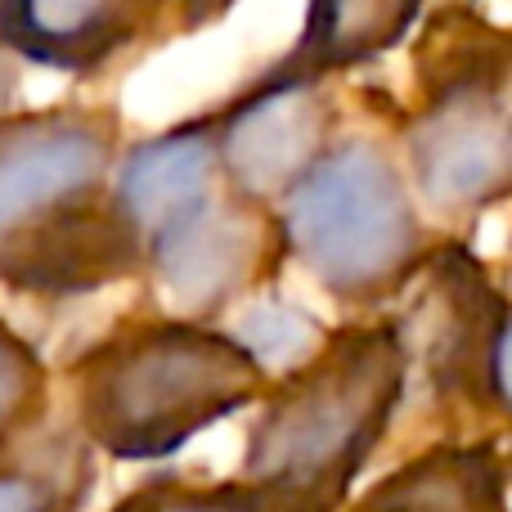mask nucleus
Here are the masks:
<instances>
[{
	"instance_id": "1",
	"label": "nucleus",
	"mask_w": 512,
	"mask_h": 512,
	"mask_svg": "<svg viewBox=\"0 0 512 512\" xmlns=\"http://www.w3.org/2000/svg\"><path fill=\"white\" fill-rule=\"evenodd\" d=\"M409 405V355L391 315L324 328L270 373L243 441L239 481L261 512H342Z\"/></svg>"
},
{
	"instance_id": "2",
	"label": "nucleus",
	"mask_w": 512,
	"mask_h": 512,
	"mask_svg": "<svg viewBox=\"0 0 512 512\" xmlns=\"http://www.w3.org/2000/svg\"><path fill=\"white\" fill-rule=\"evenodd\" d=\"M274 221L288 261L351 319L391 315L445 243L409 185L391 108L373 104L346 113L319 162L274 203Z\"/></svg>"
},
{
	"instance_id": "3",
	"label": "nucleus",
	"mask_w": 512,
	"mask_h": 512,
	"mask_svg": "<svg viewBox=\"0 0 512 512\" xmlns=\"http://www.w3.org/2000/svg\"><path fill=\"white\" fill-rule=\"evenodd\" d=\"M270 369L234 328L149 315L72 360L68 418L117 463H158L261 400Z\"/></svg>"
},
{
	"instance_id": "4",
	"label": "nucleus",
	"mask_w": 512,
	"mask_h": 512,
	"mask_svg": "<svg viewBox=\"0 0 512 512\" xmlns=\"http://www.w3.org/2000/svg\"><path fill=\"white\" fill-rule=\"evenodd\" d=\"M391 126L427 221L468 239L481 216L512 203V32L468 0L436 5Z\"/></svg>"
},
{
	"instance_id": "5",
	"label": "nucleus",
	"mask_w": 512,
	"mask_h": 512,
	"mask_svg": "<svg viewBox=\"0 0 512 512\" xmlns=\"http://www.w3.org/2000/svg\"><path fill=\"white\" fill-rule=\"evenodd\" d=\"M113 149V122L99 113L0 126V279L68 297L140 274L104 194Z\"/></svg>"
},
{
	"instance_id": "6",
	"label": "nucleus",
	"mask_w": 512,
	"mask_h": 512,
	"mask_svg": "<svg viewBox=\"0 0 512 512\" xmlns=\"http://www.w3.org/2000/svg\"><path fill=\"white\" fill-rule=\"evenodd\" d=\"M508 301L468 239H445L400 310H391L409 355V391H427L450 436H463V427L499 436L490 418V346Z\"/></svg>"
},
{
	"instance_id": "7",
	"label": "nucleus",
	"mask_w": 512,
	"mask_h": 512,
	"mask_svg": "<svg viewBox=\"0 0 512 512\" xmlns=\"http://www.w3.org/2000/svg\"><path fill=\"white\" fill-rule=\"evenodd\" d=\"M342 122V81H297L261 68L230 104L212 113L225 185L274 207L315 167Z\"/></svg>"
},
{
	"instance_id": "8",
	"label": "nucleus",
	"mask_w": 512,
	"mask_h": 512,
	"mask_svg": "<svg viewBox=\"0 0 512 512\" xmlns=\"http://www.w3.org/2000/svg\"><path fill=\"white\" fill-rule=\"evenodd\" d=\"M221 185L225 176H221V158H216L212 113L180 122L171 131L126 149V158L113 171L108 203H113L126 239H131L135 261L167 225H176L198 203H207Z\"/></svg>"
},
{
	"instance_id": "9",
	"label": "nucleus",
	"mask_w": 512,
	"mask_h": 512,
	"mask_svg": "<svg viewBox=\"0 0 512 512\" xmlns=\"http://www.w3.org/2000/svg\"><path fill=\"white\" fill-rule=\"evenodd\" d=\"M342 512H512L499 436H441L355 490Z\"/></svg>"
},
{
	"instance_id": "10",
	"label": "nucleus",
	"mask_w": 512,
	"mask_h": 512,
	"mask_svg": "<svg viewBox=\"0 0 512 512\" xmlns=\"http://www.w3.org/2000/svg\"><path fill=\"white\" fill-rule=\"evenodd\" d=\"M162 9L167 0H0V41L45 68L90 72L140 41Z\"/></svg>"
},
{
	"instance_id": "11",
	"label": "nucleus",
	"mask_w": 512,
	"mask_h": 512,
	"mask_svg": "<svg viewBox=\"0 0 512 512\" xmlns=\"http://www.w3.org/2000/svg\"><path fill=\"white\" fill-rule=\"evenodd\" d=\"M432 0H306L301 32L270 72L297 81H342L418 32Z\"/></svg>"
},
{
	"instance_id": "12",
	"label": "nucleus",
	"mask_w": 512,
	"mask_h": 512,
	"mask_svg": "<svg viewBox=\"0 0 512 512\" xmlns=\"http://www.w3.org/2000/svg\"><path fill=\"white\" fill-rule=\"evenodd\" d=\"M99 463L72 418L50 414L0 450V512H81L95 495Z\"/></svg>"
},
{
	"instance_id": "13",
	"label": "nucleus",
	"mask_w": 512,
	"mask_h": 512,
	"mask_svg": "<svg viewBox=\"0 0 512 512\" xmlns=\"http://www.w3.org/2000/svg\"><path fill=\"white\" fill-rule=\"evenodd\" d=\"M50 414V373L36 346L0 319V450Z\"/></svg>"
},
{
	"instance_id": "14",
	"label": "nucleus",
	"mask_w": 512,
	"mask_h": 512,
	"mask_svg": "<svg viewBox=\"0 0 512 512\" xmlns=\"http://www.w3.org/2000/svg\"><path fill=\"white\" fill-rule=\"evenodd\" d=\"M108 512H261V499L239 477L198 481L180 472H158L126 490Z\"/></svg>"
},
{
	"instance_id": "15",
	"label": "nucleus",
	"mask_w": 512,
	"mask_h": 512,
	"mask_svg": "<svg viewBox=\"0 0 512 512\" xmlns=\"http://www.w3.org/2000/svg\"><path fill=\"white\" fill-rule=\"evenodd\" d=\"M490 418L495 427L512 432V301L495 328V346H490Z\"/></svg>"
},
{
	"instance_id": "16",
	"label": "nucleus",
	"mask_w": 512,
	"mask_h": 512,
	"mask_svg": "<svg viewBox=\"0 0 512 512\" xmlns=\"http://www.w3.org/2000/svg\"><path fill=\"white\" fill-rule=\"evenodd\" d=\"M9 90H14V77H9L5 59H0V104H5V99H9Z\"/></svg>"
},
{
	"instance_id": "17",
	"label": "nucleus",
	"mask_w": 512,
	"mask_h": 512,
	"mask_svg": "<svg viewBox=\"0 0 512 512\" xmlns=\"http://www.w3.org/2000/svg\"><path fill=\"white\" fill-rule=\"evenodd\" d=\"M499 441H504V468H508V486H512V432H504Z\"/></svg>"
}]
</instances>
